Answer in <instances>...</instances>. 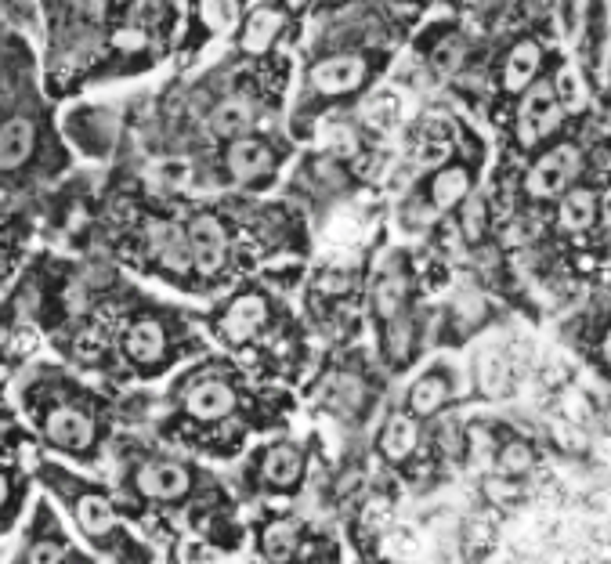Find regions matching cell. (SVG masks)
Instances as JSON below:
<instances>
[{
    "label": "cell",
    "instance_id": "6da1fadb",
    "mask_svg": "<svg viewBox=\"0 0 611 564\" xmlns=\"http://www.w3.org/2000/svg\"><path fill=\"white\" fill-rule=\"evenodd\" d=\"M525 98H521V109H517V138L521 145H539L543 138L557 131L561 123V98H557L554 84H528Z\"/></svg>",
    "mask_w": 611,
    "mask_h": 564
},
{
    "label": "cell",
    "instance_id": "603a6c76",
    "mask_svg": "<svg viewBox=\"0 0 611 564\" xmlns=\"http://www.w3.org/2000/svg\"><path fill=\"white\" fill-rule=\"evenodd\" d=\"M478 387L489 398H496L507 391V358H503V351L492 348V351H481L478 355Z\"/></svg>",
    "mask_w": 611,
    "mask_h": 564
},
{
    "label": "cell",
    "instance_id": "3957f363",
    "mask_svg": "<svg viewBox=\"0 0 611 564\" xmlns=\"http://www.w3.org/2000/svg\"><path fill=\"white\" fill-rule=\"evenodd\" d=\"M188 239V257L196 264V272L203 275H217L228 261V235L225 225L210 214H199L185 232Z\"/></svg>",
    "mask_w": 611,
    "mask_h": 564
},
{
    "label": "cell",
    "instance_id": "9c48e42d",
    "mask_svg": "<svg viewBox=\"0 0 611 564\" xmlns=\"http://www.w3.org/2000/svg\"><path fill=\"white\" fill-rule=\"evenodd\" d=\"M254 123H257L254 102H250L246 94H232V98H225V102L214 109V116H210V131H214L217 138L235 141V138H246V134L254 131Z\"/></svg>",
    "mask_w": 611,
    "mask_h": 564
},
{
    "label": "cell",
    "instance_id": "d6986e66",
    "mask_svg": "<svg viewBox=\"0 0 611 564\" xmlns=\"http://www.w3.org/2000/svg\"><path fill=\"white\" fill-rule=\"evenodd\" d=\"M76 521L84 528V536L102 539L105 532L116 525V514H113V507L105 503V496H84L80 499V507H76Z\"/></svg>",
    "mask_w": 611,
    "mask_h": 564
},
{
    "label": "cell",
    "instance_id": "5bb4252c",
    "mask_svg": "<svg viewBox=\"0 0 611 564\" xmlns=\"http://www.w3.org/2000/svg\"><path fill=\"white\" fill-rule=\"evenodd\" d=\"M127 355L141 366H156L163 355H167V333L156 319H141L127 333Z\"/></svg>",
    "mask_w": 611,
    "mask_h": 564
},
{
    "label": "cell",
    "instance_id": "52a82bcc",
    "mask_svg": "<svg viewBox=\"0 0 611 564\" xmlns=\"http://www.w3.org/2000/svg\"><path fill=\"white\" fill-rule=\"evenodd\" d=\"M44 431H47V442L69 452H80L94 442V423L80 409H55V413L47 416Z\"/></svg>",
    "mask_w": 611,
    "mask_h": 564
},
{
    "label": "cell",
    "instance_id": "277c9868",
    "mask_svg": "<svg viewBox=\"0 0 611 564\" xmlns=\"http://www.w3.org/2000/svg\"><path fill=\"white\" fill-rule=\"evenodd\" d=\"M366 69H369L366 58H358V55L322 58L319 66L311 69V84H315V91H322V94H348L362 87Z\"/></svg>",
    "mask_w": 611,
    "mask_h": 564
},
{
    "label": "cell",
    "instance_id": "7a4b0ae2",
    "mask_svg": "<svg viewBox=\"0 0 611 564\" xmlns=\"http://www.w3.org/2000/svg\"><path fill=\"white\" fill-rule=\"evenodd\" d=\"M579 167H583L579 149H575V145H557V149H550L546 156H539L536 167L528 170V178H525L528 196H536V199L561 196V192H568V185L579 178Z\"/></svg>",
    "mask_w": 611,
    "mask_h": 564
},
{
    "label": "cell",
    "instance_id": "ac0fdd59",
    "mask_svg": "<svg viewBox=\"0 0 611 564\" xmlns=\"http://www.w3.org/2000/svg\"><path fill=\"white\" fill-rule=\"evenodd\" d=\"M261 470H264V478L272 481V485L290 489V485H297V478H301L304 460H301V452L290 449V445H275V449L264 452Z\"/></svg>",
    "mask_w": 611,
    "mask_h": 564
},
{
    "label": "cell",
    "instance_id": "484cf974",
    "mask_svg": "<svg viewBox=\"0 0 611 564\" xmlns=\"http://www.w3.org/2000/svg\"><path fill=\"white\" fill-rule=\"evenodd\" d=\"M481 232H485V199L467 196L463 199V235L467 239H481Z\"/></svg>",
    "mask_w": 611,
    "mask_h": 564
},
{
    "label": "cell",
    "instance_id": "44dd1931",
    "mask_svg": "<svg viewBox=\"0 0 611 564\" xmlns=\"http://www.w3.org/2000/svg\"><path fill=\"white\" fill-rule=\"evenodd\" d=\"M261 546L264 554H268V561L286 564L293 557V550H297V525L293 521H272V525L264 528Z\"/></svg>",
    "mask_w": 611,
    "mask_h": 564
},
{
    "label": "cell",
    "instance_id": "8fae6325",
    "mask_svg": "<svg viewBox=\"0 0 611 564\" xmlns=\"http://www.w3.org/2000/svg\"><path fill=\"white\" fill-rule=\"evenodd\" d=\"M185 405L196 420H207V423L221 420V416H228L235 409V391L225 380H203V384H196L188 391Z\"/></svg>",
    "mask_w": 611,
    "mask_h": 564
},
{
    "label": "cell",
    "instance_id": "f1b7e54d",
    "mask_svg": "<svg viewBox=\"0 0 611 564\" xmlns=\"http://www.w3.org/2000/svg\"><path fill=\"white\" fill-rule=\"evenodd\" d=\"M398 308H402V282L387 279L384 286H380V311H384L387 319H395Z\"/></svg>",
    "mask_w": 611,
    "mask_h": 564
},
{
    "label": "cell",
    "instance_id": "f546056e",
    "mask_svg": "<svg viewBox=\"0 0 611 564\" xmlns=\"http://www.w3.org/2000/svg\"><path fill=\"white\" fill-rule=\"evenodd\" d=\"M8 496H11V489H8V478H4V474H0V507H4V503H8Z\"/></svg>",
    "mask_w": 611,
    "mask_h": 564
},
{
    "label": "cell",
    "instance_id": "5b68a950",
    "mask_svg": "<svg viewBox=\"0 0 611 564\" xmlns=\"http://www.w3.org/2000/svg\"><path fill=\"white\" fill-rule=\"evenodd\" d=\"M272 167H275V156L264 141L246 134V138H235L232 145H228V174H232L235 181H243V185L261 181L264 174H272Z\"/></svg>",
    "mask_w": 611,
    "mask_h": 564
},
{
    "label": "cell",
    "instance_id": "2e32d148",
    "mask_svg": "<svg viewBox=\"0 0 611 564\" xmlns=\"http://www.w3.org/2000/svg\"><path fill=\"white\" fill-rule=\"evenodd\" d=\"M557 221L564 232H586L597 221V196L590 188H572L561 192V207H557Z\"/></svg>",
    "mask_w": 611,
    "mask_h": 564
},
{
    "label": "cell",
    "instance_id": "4fadbf2b",
    "mask_svg": "<svg viewBox=\"0 0 611 564\" xmlns=\"http://www.w3.org/2000/svg\"><path fill=\"white\" fill-rule=\"evenodd\" d=\"M539 66H543V51H539L536 40H521L507 55V66H503V87L510 94H521L528 84H536Z\"/></svg>",
    "mask_w": 611,
    "mask_h": 564
},
{
    "label": "cell",
    "instance_id": "4316f807",
    "mask_svg": "<svg viewBox=\"0 0 611 564\" xmlns=\"http://www.w3.org/2000/svg\"><path fill=\"white\" fill-rule=\"evenodd\" d=\"M499 463H503V470H507V474H525V470L536 463V456H532V449H528V445L514 442V445H507V449H503Z\"/></svg>",
    "mask_w": 611,
    "mask_h": 564
},
{
    "label": "cell",
    "instance_id": "cb8c5ba5",
    "mask_svg": "<svg viewBox=\"0 0 611 564\" xmlns=\"http://www.w3.org/2000/svg\"><path fill=\"white\" fill-rule=\"evenodd\" d=\"M199 19L210 33H228L239 22V0H199Z\"/></svg>",
    "mask_w": 611,
    "mask_h": 564
},
{
    "label": "cell",
    "instance_id": "7c38bea8",
    "mask_svg": "<svg viewBox=\"0 0 611 564\" xmlns=\"http://www.w3.org/2000/svg\"><path fill=\"white\" fill-rule=\"evenodd\" d=\"M37 145V127L22 116L0 123V170H19L33 156Z\"/></svg>",
    "mask_w": 611,
    "mask_h": 564
},
{
    "label": "cell",
    "instance_id": "ffe728a7",
    "mask_svg": "<svg viewBox=\"0 0 611 564\" xmlns=\"http://www.w3.org/2000/svg\"><path fill=\"white\" fill-rule=\"evenodd\" d=\"M380 449H384L387 460H405L416 449V423L405 420V416L387 420L384 434H380Z\"/></svg>",
    "mask_w": 611,
    "mask_h": 564
},
{
    "label": "cell",
    "instance_id": "ba28073f",
    "mask_svg": "<svg viewBox=\"0 0 611 564\" xmlns=\"http://www.w3.org/2000/svg\"><path fill=\"white\" fill-rule=\"evenodd\" d=\"M264 322H268V304H264V297L246 293V297H239V301L225 311V319H221V333H225L232 344H246V340L254 337Z\"/></svg>",
    "mask_w": 611,
    "mask_h": 564
},
{
    "label": "cell",
    "instance_id": "7402d4cb",
    "mask_svg": "<svg viewBox=\"0 0 611 564\" xmlns=\"http://www.w3.org/2000/svg\"><path fill=\"white\" fill-rule=\"evenodd\" d=\"M445 398H449L445 376H423L420 384L409 391V405H413L416 416H434L445 405Z\"/></svg>",
    "mask_w": 611,
    "mask_h": 564
},
{
    "label": "cell",
    "instance_id": "e0dca14e",
    "mask_svg": "<svg viewBox=\"0 0 611 564\" xmlns=\"http://www.w3.org/2000/svg\"><path fill=\"white\" fill-rule=\"evenodd\" d=\"M467 196H470V174L463 167H445V170H438V174H434V181H431L434 210L460 207Z\"/></svg>",
    "mask_w": 611,
    "mask_h": 564
},
{
    "label": "cell",
    "instance_id": "d4e9b609",
    "mask_svg": "<svg viewBox=\"0 0 611 564\" xmlns=\"http://www.w3.org/2000/svg\"><path fill=\"white\" fill-rule=\"evenodd\" d=\"M463 40L460 37H445L442 44L434 47V69L438 73H456L460 69V62H463Z\"/></svg>",
    "mask_w": 611,
    "mask_h": 564
},
{
    "label": "cell",
    "instance_id": "30bf717a",
    "mask_svg": "<svg viewBox=\"0 0 611 564\" xmlns=\"http://www.w3.org/2000/svg\"><path fill=\"white\" fill-rule=\"evenodd\" d=\"M188 485H192V478L178 463H149L138 470V489L152 499H181Z\"/></svg>",
    "mask_w": 611,
    "mask_h": 564
},
{
    "label": "cell",
    "instance_id": "8992f818",
    "mask_svg": "<svg viewBox=\"0 0 611 564\" xmlns=\"http://www.w3.org/2000/svg\"><path fill=\"white\" fill-rule=\"evenodd\" d=\"M145 239H149V254L156 257L167 272H188V268H192L185 228H178L174 221H152Z\"/></svg>",
    "mask_w": 611,
    "mask_h": 564
},
{
    "label": "cell",
    "instance_id": "83f0119b",
    "mask_svg": "<svg viewBox=\"0 0 611 564\" xmlns=\"http://www.w3.org/2000/svg\"><path fill=\"white\" fill-rule=\"evenodd\" d=\"M29 564H66V550L58 543H33L29 546V557H26Z\"/></svg>",
    "mask_w": 611,
    "mask_h": 564
},
{
    "label": "cell",
    "instance_id": "9a60e30c",
    "mask_svg": "<svg viewBox=\"0 0 611 564\" xmlns=\"http://www.w3.org/2000/svg\"><path fill=\"white\" fill-rule=\"evenodd\" d=\"M282 22H286V15H282L279 8H268V4H264V8H257V11H250V19H246L243 40H239V44H243L250 55H264V51L279 40Z\"/></svg>",
    "mask_w": 611,
    "mask_h": 564
}]
</instances>
